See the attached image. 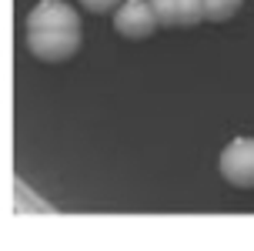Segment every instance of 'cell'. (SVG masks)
Instances as JSON below:
<instances>
[{"label":"cell","mask_w":254,"mask_h":251,"mask_svg":"<svg viewBox=\"0 0 254 251\" xmlns=\"http://www.w3.org/2000/svg\"><path fill=\"white\" fill-rule=\"evenodd\" d=\"M221 174L234 188H254V138H234L221 151Z\"/></svg>","instance_id":"cell-2"},{"label":"cell","mask_w":254,"mask_h":251,"mask_svg":"<svg viewBox=\"0 0 254 251\" xmlns=\"http://www.w3.org/2000/svg\"><path fill=\"white\" fill-rule=\"evenodd\" d=\"M80 3H84L90 13H107V10H114V7H121L124 0H80Z\"/></svg>","instance_id":"cell-7"},{"label":"cell","mask_w":254,"mask_h":251,"mask_svg":"<svg viewBox=\"0 0 254 251\" xmlns=\"http://www.w3.org/2000/svg\"><path fill=\"white\" fill-rule=\"evenodd\" d=\"M114 27L117 34L127 40H144L157 30V13H154L151 0H124L114 10Z\"/></svg>","instance_id":"cell-3"},{"label":"cell","mask_w":254,"mask_h":251,"mask_svg":"<svg viewBox=\"0 0 254 251\" xmlns=\"http://www.w3.org/2000/svg\"><path fill=\"white\" fill-rule=\"evenodd\" d=\"M47 27H57V30H80V17L70 3L64 0H40L34 10L27 13V30H47Z\"/></svg>","instance_id":"cell-4"},{"label":"cell","mask_w":254,"mask_h":251,"mask_svg":"<svg viewBox=\"0 0 254 251\" xmlns=\"http://www.w3.org/2000/svg\"><path fill=\"white\" fill-rule=\"evenodd\" d=\"M161 27H197L204 17V0H151Z\"/></svg>","instance_id":"cell-5"},{"label":"cell","mask_w":254,"mask_h":251,"mask_svg":"<svg viewBox=\"0 0 254 251\" xmlns=\"http://www.w3.org/2000/svg\"><path fill=\"white\" fill-rule=\"evenodd\" d=\"M27 47L37 61L47 64H61L67 57H74L77 47H80V30H57V27H47V30H27Z\"/></svg>","instance_id":"cell-1"},{"label":"cell","mask_w":254,"mask_h":251,"mask_svg":"<svg viewBox=\"0 0 254 251\" xmlns=\"http://www.w3.org/2000/svg\"><path fill=\"white\" fill-rule=\"evenodd\" d=\"M241 3H244V0H204V17L214 20V24L231 20L234 13L241 10Z\"/></svg>","instance_id":"cell-6"}]
</instances>
